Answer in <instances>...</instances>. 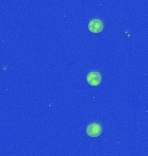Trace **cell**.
Masks as SVG:
<instances>
[{"instance_id":"obj_2","label":"cell","mask_w":148,"mask_h":156,"mask_svg":"<svg viewBox=\"0 0 148 156\" xmlns=\"http://www.w3.org/2000/svg\"><path fill=\"white\" fill-rule=\"evenodd\" d=\"M88 30L92 33H100L103 30V23L100 19H93L88 23Z\"/></svg>"},{"instance_id":"obj_3","label":"cell","mask_w":148,"mask_h":156,"mask_svg":"<svg viewBox=\"0 0 148 156\" xmlns=\"http://www.w3.org/2000/svg\"><path fill=\"white\" fill-rule=\"evenodd\" d=\"M87 82L91 86H98L101 83V76L99 72H90L87 76Z\"/></svg>"},{"instance_id":"obj_1","label":"cell","mask_w":148,"mask_h":156,"mask_svg":"<svg viewBox=\"0 0 148 156\" xmlns=\"http://www.w3.org/2000/svg\"><path fill=\"white\" fill-rule=\"evenodd\" d=\"M86 132L89 137H98L101 134L102 128L98 123H91L87 127Z\"/></svg>"}]
</instances>
